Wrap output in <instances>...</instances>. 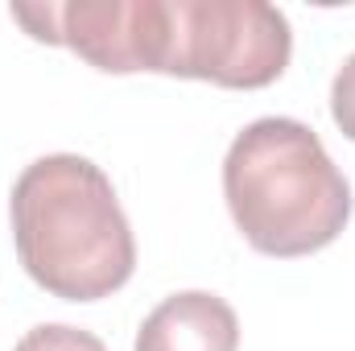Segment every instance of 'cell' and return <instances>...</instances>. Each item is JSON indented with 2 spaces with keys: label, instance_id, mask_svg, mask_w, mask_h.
Instances as JSON below:
<instances>
[{
  "label": "cell",
  "instance_id": "52a82bcc",
  "mask_svg": "<svg viewBox=\"0 0 355 351\" xmlns=\"http://www.w3.org/2000/svg\"><path fill=\"white\" fill-rule=\"evenodd\" d=\"M331 116H335L339 132L355 141V54L339 67V75L331 83Z\"/></svg>",
  "mask_w": 355,
  "mask_h": 351
},
{
  "label": "cell",
  "instance_id": "6da1fadb",
  "mask_svg": "<svg viewBox=\"0 0 355 351\" xmlns=\"http://www.w3.org/2000/svg\"><path fill=\"white\" fill-rule=\"evenodd\" d=\"M8 215L21 268L62 302H99L137 268V240L112 178L79 153L25 166Z\"/></svg>",
  "mask_w": 355,
  "mask_h": 351
},
{
  "label": "cell",
  "instance_id": "5b68a950",
  "mask_svg": "<svg viewBox=\"0 0 355 351\" xmlns=\"http://www.w3.org/2000/svg\"><path fill=\"white\" fill-rule=\"evenodd\" d=\"M240 318L207 289H186L166 298L137 331V351H236Z\"/></svg>",
  "mask_w": 355,
  "mask_h": 351
},
{
  "label": "cell",
  "instance_id": "277c9868",
  "mask_svg": "<svg viewBox=\"0 0 355 351\" xmlns=\"http://www.w3.org/2000/svg\"><path fill=\"white\" fill-rule=\"evenodd\" d=\"M12 21L29 37L67 46L107 75L157 71L170 62V0H71V4H12Z\"/></svg>",
  "mask_w": 355,
  "mask_h": 351
},
{
  "label": "cell",
  "instance_id": "7a4b0ae2",
  "mask_svg": "<svg viewBox=\"0 0 355 351\" xmlns=\"http://www.w3.org/2000/svg\"><path fill=\"white\" fill-rule=\"evenodd\" d=\"M223 198L244 240L265 257H310L352 219V186L318 132L289 116L252 120L223 157Z\"/></svg>",
  "mask_w": 355,
  "mask_h": 351
},
{
  "label": "cell",
  "instance_id": "3957f363",
  "mask_svg": "<svg viewBox=\"0 0 355 351\" xmlns=\"http://www.w3.org/2000/svg\"><path fill=\"white\" fill-rule=\"evenodd\" d=\"M289 54V21L265 0H170L166 75L257 91L281 79Z\"/></svg>",
  "mask_w": 355,
  "mask_h": 351
},
{
  "label": "cell",
  "instance_id": "8992f818",
  "mask_svg": "<svg viewBox=\"0 0 355 351\" xmlns=\"http://www.w3.org/2000/svg\"><path fill=\"white\" fill-rule=\"evenodd\" d=\"M12 351H107L103 339H95L91 331L67 327V323H42L33 331L21 335V343Z\"/></svg>",
  "mask_w": 355,
  "mask_h": 351
}]
</instances>
